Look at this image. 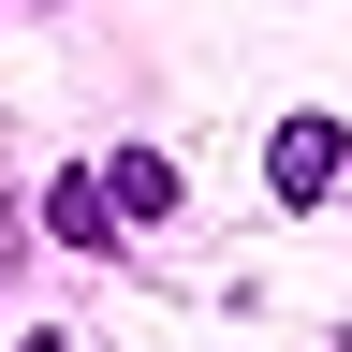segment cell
<instances>
[{
	"instance_id": "obj_1",
	"label": "cell",
	"mask_w": 352,
	"mask_h": 352,
	"mask_svg": "<svg viewBox=\"0 0 352 352\" xmlns=\"http://www.w3.org/2000/svg\"><path fill=\"white\" fill-rule=\"evenodd\" d=\"M264 176H279V206H323L338 191V118H294L279 147H264Z\"/></svg>"
}]
</instances>
